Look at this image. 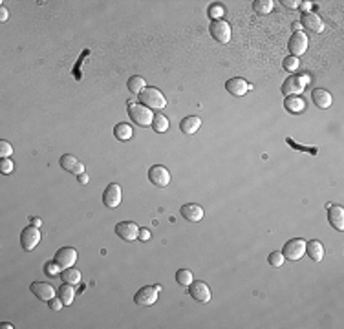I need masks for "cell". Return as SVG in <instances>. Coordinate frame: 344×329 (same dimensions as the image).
Masks as SVG:
<instances>
[{
  "mask_svg": "<svg viewBox=\"0 0 344 329\" xmlns=\"http://www.w3.org/2000/svg\"><path fill=\"white\" fill-rule=\"evenodd\" d=\"M148 179H150L152 185L163 189V187H167L170 183V172L163 165H152L148 168Z\"/></svg>",
  "mask_w": 344,
  "mask_h": 329,
  "instance_id": "cell-7",
  "label": "cell"
},
{
  "mask_svg": "<svg viewBox=\"0 0 344 329\" xmlns=\"http://www.w3.org/2000/svg\"><path fill=\"white\" fill-rule=\"evenodd\" d=\"M0 328H2V329H11V328H13V324H9V322H2V324H0Z\"/></svg>",
  "mask_w": 344,
  "mask_h": 329,
  "instance_id": "cell-45",
  "label": "cell"
},
{
  "mask_svg": "<svg viewBox=\"0 0 344 329\" xmlns=\"http://www.w3.org/2000/svg\"><path fill=\"white\" fill-rule=\"evenodd\" d=\"M31 223L35 225V227H41V225H43V219H41V218H31Z\"/></svg>",
  "mask_w": 344,
  "mask_h": 329,
  "instance_id": "cell-44",
  "label": "cell"
},
{
  "mask_svg": "<svg viewBox=\"0 0 344 329\" xmlns=\"http://www.w3.org/2000/svg\"><path fill=\"white\" fill-rule=\"evenodd\" d=\"M282 4H284L286 7H289V9H297V7L300 6L298 0H282Z\"/></svg>",
  "mask_w": 344,
  "mask_h": 329,
  "instance_id": "cell-39",
  "label": "cell"
},
{
  "mask_svg": "<svg viewBox=\"0 0 344 329\" xmlns=\"http://www.w3.org/2000/svg\"><path fill=\"white\" fill-rule=\"evenodd\" d=\"M302 9V11H306V13H309V9L313 7V2H309V0H304V2H300V6H298Z\"/></svg>",
  "mask_w": 344,
  "mask_h": 329,
  "instance_id": "cell-41",
  "label": "cell"
},
{
  "mask_svg": "<svg viewBox=\"0 0 344 329\" xmlns=\"http://www.w3.org/2000/svg\"><path fill=\"white\" fill-rule=\"evenodd\" d=\"M103 203L106 209H117L121 203V187L117 183H110L103 192Z\"/></svg>",
  "mask_w": 344,
  "mask_h": 329,
  "instance_id": "cell-9",
  "label": "cell"
},
{
  "mask_svg": "<svg viewBox=\"0 0 344 329\" xmlns=\"http://www.w3.org/2000/svg\"><path fill=\"white\" fill-rule=\"evenodd\" d=\"M202 126V119L196 117V115H190V117H185V119L180 123V130H182L185 135H194V133L200 130Z\"/></svg>",
  "mask_w": 344,
  "mask_h": 329,
  "instance_id": "cell-21",
  "label": "cell"
},
{
  "mask_svg": "<svg viewBox=\"0 0 344 329\" xmlns=\"http://www.w3.org/2000/svg\"><path fill=\"white\" fill-rule=\"evenodd\" d=\"M128 117L130 121H134L138 126H148L152 125V119H154V113L150 108L143 106L141 103H128Z\"/></svg>",
  "mask_w": 344,
  "mask_h": 329,
  "instance_id": "cell-2",
  "label": "cell"
},
{
  "mask_svg": "<svg viewBox=\"0 0 344 329\" xmlns=\"http://www.w3.org/2000/svg\"><path fill=\"white\" fill-rule=\"evenodd\" d=\"M57 296L63 300L64 306H70L73 302V296H75V291L71 287V284H63L61 287L57 289Z\"/></svg>",
  "mask_w": 344,
  "mask_h": 329,
  "instance_id": "cell-25",
  "label": "cell"
},
{
  "mask_svg": "<svg viewBox=\"0 0 344 329\" xmlns=\"http://www.w3.org/2000/svg\"><path fill=\"white\" fill-rule=\"evenodd\" d=\"M138 240H141V241H148V240H150V231H147V229H139V236H138Z\"/></svg>",
  "mask_w": 344,
  "mask_h": 329,
  "instance_id": "cell-40",
  "label": "cell"
},
{
  "mask_svg": "<svg viewBox=\"0 0 344 329\" xmlns=\"http://www.w3.org/2000/svg\"><path fill=\"white\" fill-rule=\"evenodd\" d=\"M309 84V75H291V77H288L286 81H284V84H282V93L284 95H298V93H302L304 91V88Z\"/></svg>",
  "mask_w": 344,
  "mask_h": 329,
  "instance_id": "cell-3",
  "label": "cell"
},
{
  "mask_svg": "<svg viewBox=\"0 0 344 329\" xmlns=\"http://www.w3.org/2000/svg\"><path fill=\"white\" fill-rule=\"evenodd\" d=\"M115 234L125 241H132V240H138V236H139V227L132 221H119L115 225Z\"/></svg>",
  "mask_w": 344,
  "mask_h": 329,
  "instance_id": "cell-13",
  "label": "cell"
},
{
  "mask_svg": "<svg viewBox=\"0 0 344 329\" xmlns=\"http://www.w3.org/2000/svg\"><path fill=\"white\" fill-rule=\"evenodd\" d=\"M306 254L313 262H321L324 258V247L319 240H311V241H306Z\"/></svg>",
  "mask_w": 344,
  "mask_h": 329,
  "instance_id": "cell-22",
  "label": "cell"
},
{
  "mask_svg": "<svg viewBox=\"0 0 344 329\" xmlns=\"http://www.w3.org/2000/svg\"><path fill=\"white\" fill-rule=\"evenodd\" d=\"M288 48H289V51H291V55L293 57L304 55V53H306V49H308V35H306L304 31H295L293 35L289 37Z\"/></svg>",
  "mask_w": 344,
  "mask_h": 329,
  "instance_id": "cell-8",
  "label": "cell"
},
{
  "mask_svg": "<svg viewBox=\"0 0 344 329\" xmlns=\"http://www.w3.org/2000/svg\"><path fill=\"white\" fill-rule=\"evenodd\" d=\"M282 254L286 256V258L289 260H300L304 254H306V241L302 238H293L289 240V241H286V245H284V249H282Z\"/></svg>",
  "mask_w": 344,
  "mask_h": 329,
  "instance_id": "cell-6",
  "label": "cell"
},
{
  "mask_svg": "<svg viewBox=\"0 0 344 329\" xmlns=\"http://www.w3.org/2000/svg\"><path fill=\"white\" fill-rule=\"evenodd\" d=\"M48 304H49V309H51V311H61L63 306H64L63 300H61L59 296H53L51 300H48Z\"/></svg>",
  "mask_w": 344,
  "mask_h": 329,
  "instance_id": "cell-38",
  "label": "cell"
},
{
  "mask_svg": "<svg viewBox=\"0 0 344 329\" xmlns=\"http://www.w3.org/2000/svg\"><path fill=\"white\" fill-rule=\"evenodd\" d=\"M13 154V147L7 141H0V157H9Z\"/></svg>",
  "mask_w": 344,
  "mask_h": 329,
  "instance_id": "cell-37",
  "label": "cell"
},
{
  "mask_svg": "<svg viewBox=\"0 0 344 329\" xmlns=\"http://www.w3.org/2000/svg\"><path fill=\"white\" fill-rule=\"evenodd\" d=\"M298 66H300V61H298V57L289 55V57H286V59H284V70L295 71Z\"/></svg>",
  "mask_w": 344,
  "mask_h": 329,
  "instance_id": "cell-34",
  "label": "cell"
},
{
  "mask_svg": "<svg viewBox=\"0 0 344 329\" xmlns=\"http://www.w3.org/2000/svg\"><path fill=\"white\" fill-rule=\"evenodd\" d=\"M300 24L306 29H309V31H315V33H321V31L324 29V22L321 21V19H319V15H315V13H304Z\"/></svg>",
  "mask_w": 344,
  "mask_h": 329,
  "instance_id": "cell-19",
  "label": "cell"
},
{
  "mask_svg": "<svg viewBox=\"0 0 344 329\" xmlns=\"http://www.w3.org/2000/svg\"><path fill=\"white\" fill-rule=\"evenodd\" d=\"M7 21V9L4 6H0V22Z\"/></svg>",
  "mask_w": 344,
  "mask_h": 329,
  "instance_id": "cell-42",
  "label": "cell"
},
{
  "mask_svg": "<svg viewBox=\"0 0 344 329\" xmlns=\"http://www.w3.org/2000/svg\"><path fill=\"white\" fill-rule=\"evenodd\" d=\"M59 165H61L66 172H71V174H77V175L85 174V165L81 161H77L71 154H64L63 157H61Z\"/></svg>",
  "mask_w": 344,
  "mask_h": 329,
  "instance_id": "cell-18",
  "label": "cell"
},
{
  "mask_svg": "<svg viewBox=\"0 0 344 329\" xmlns=\"http://www.w3.org/2000/svg\"><path fill=\"white\" fill-rule=\"evenodd\" d=\"M114 135L117 137L119 141H128L132 139V126L128 125V123H117V125L114 126Z\"/></svg>",
  "mask_w": 344,
  "mask_h": 329,
  "instance_id": "cell-24",
  "label": "cell"
},
{
  "mask_svg": "<svg viewBox=\"0 0 344 329\" xmlns=\"http://www.w3.org/2000/svg\"><path fill=\"white\" fill-rule=\"evenodd\" d=\"M207 13H209V17L212 19V22H216V21H220V19L224 17L225 9L220 6V4H211V6H209V9H207Z\"/></svg>",
  "mask_w": 344,
  "mask_h": 329,
  "instance_id": "cell-32",
  "label": "cell"
},
{
  "mask_svg": "<svg viewBox=\"0 0 344 329\" xmlns=\"http://www.w3.org/2000/svg\"><path fill=\"white\" fill-rule=\"evenodd\" d=\"M160 285H145V287H141L136 296H134V302L139 306V307H148V306H154L156 302H158V293H160Z\"/></svg>",
  "mask_w": 344,
  "mask_h": 329,
  "instance_id": "cell-4",
  "label": "cell"
},
{
  "mask_svg": "<svg viewBox=\"0 0 344 329\" xmlns=\"http://www.w3.org/2000/svg\"><path fill=\"white\" fill-rule=\"evenodd\" d=\"M61 269H63V267L59 265V263H57L55 260H53V262H48V263L44 265V273L48 274V276H57V274H61V273H63Z\"/></svg>",
  "mask_w": 344,
  "mask_h": 329,
  "instance_id": "cell-33",
  "label": "cell"
},
{
  "mask_svg": "<svg viewBox=\"0 0 344 329\" xmlns=\"http://www.w3.org/2000/svg\"><path fill=\"white\" fill-rule=\"evenodd\" d=\"M267 262H269V265H271V267L278 269V267L284 265V262H286V256L282 254V251H275V252H271V254L267 256Z\"/></svg>",
  "mask_w": 344,
  "mask_h": 329,
  "instance_id": "cell-31",
  "label": "cell"
},
{
  "mask_svg": "<svg viewBox=\"0 0 344 329\" xmlns=\"http://www.w3.org/2000/svg\"><path fill=\"white\" fill-rule=\"evenodd\" d=\"M176 282L183 285V287H189L190 284H192V273H190L189 269H178L176 271Z\"/></svg>",
  "mask_w": 344,
  "mask_h": 329,
  "instance_id": "cell-30",
  "label": "cell"
},
{
  "mask_svg": "<svg viewBox=\"0 0 344 329\" xmlns=\"http://www.w3.org/2000/svg\"><path fill=\"white\" fill-rule=\"evenodd\" d=\"M41 231H39V227L35 225H31V227H26L24 231L21 232V245L22 249L26 252L33 251L37 245H39V241H41Z\"/></svg>",
  "mask_w": 344,
  "mask_h": 329,
  "instance_id": "cell-5",
  "label": "cell"
},
{
  "mask_svg": "<svg viewBox=\"0 0 344 329\" xmlns=\"http://www.w3.org/2000/svg\"><path fill=\"white\" fill-rule=\"evenodd\" d=\"M254 13L258 15H267L273 11V0H254L253 2Z\"/></svg>",
  "mask_w": 344,
  "mask_h": 329,
  "instance_id": "cell-27",
  "label": "cell"
},
{
  "mask_svg": "<svg viewBox=\"0 0 344 329\" xmlns=\"http://www.w3.org/2000/svg\"><path fill=\"white\" fill-rule=\"evenodd\" d=\"M61 280H63L64 284L77 285V284H81V273H79L77 269H73V267L63 269V273H61Z\"/></svg>",
  "mask_w": 344,
  "mask_h": 329,
  "instance_id": "cell-26",
  "label": "cell"
},
{
  "mask_svg": "<svg viewBox=\"0 0 344 329\" xmlns=\"http://www.w3.org/2000/svg\"><path fill=\"white\" fill-rule=\"evenodd\" d=\"M0 172L2 174H11L13 172V161L9 157H2L0 159Z\"/></svg>",
  "mask_w": 344,
  "mask_h": 329,
  "instance_id": "cell-35",
  "label": "cell"
},
{
  "mask_svg": "<svg viewBox=\"0 0 344 329\" xmlns=\"http://www.w3.org/2000/svg\"><path fill=\"white\" fill-rule=\"evenodd\" d=\"M139 103L143 106L150 108V110H161V108L167 106V99H165V95L158 88L148 86V88H145L139 93Z\"/></svg>",
  "mask_w": 344,
  "mask_h": 329,
  "instance_id": "cell-1",
  "label": "cell"
},
{
  "mask_svg": "<svg viewBox=\"0 0 344 329\" xmlns=\"http://www.w3.org/2000/svg\"><path fill=\"white\" fill-rule=\"evenodd\" d=\"M180 212H182V216L185 218L187 221H190V223H198V221H202V218H204V209L196 203L183 205L182 209H180Z\"/></svg>",
  "mask_w": 344,
  "mask_h": 329,
  "instance_id": "cell-17",
  "label": "cell"
},
{
  "mask_svg": "<svg viewBox=\"0 0 344 329\" xmlns=\"http://www.w3.org/2000/svg\"><path fill=\"white\" fill-rule=\"evenodd\" d=\"M328 221L333 229L344 231V209L341 205H330L328 207Z\"/></svg>",
  "mask_w": 344,
  "mask_h": 329,
  "instance_id": "cell-15",
  "label": "cell"
},
{
  "mask_svg": "<svg viewBox=\"0 0 344 329\" xmlns=\"http://www.w3.org/2000/svg\"><path fill=\"white\" fill-rule=\"evenodd\" d=\"M293 28H295V31H302V24H300V22H295V24H293Z\"/></svg>",
  "mask_w": 344,
  "mask_h": 329,
  "instance_id": "cell-46",
  "label": "cell"
},
{
  "mask_svg": "<svg viewBox=\"0 0 344 329\" xmlns=\"http://www.w3.org/2000/svg\"><path fill=\"white\" fill-rule=\"evenodd\" d=\"M311 99H313V103H315L319 108H322V110L330 108L331 103H333V97H331V93H330V91L322 90V88H317V90L311 91Z\"/></svg>",
  "mask_w": 344,
  "mask_h": 329,
  "instance_id": "cell-20",
  "label": "cell"
},
{
  "mask_svg": "<svg viewBox=\"0 0 344 329\" xmlns=\"http://www.w3.org/2000/svg\"><path fill=\"white\" fill-rule=\"evenodd\" d=\"M286 143H288L289 147H293V148H297V150H300V152H309V154H313V155H317L319 154V148H309V147H300V145H297L295 141L293 139H286Z\"/></svg>",
  "mask_w": 344,
  "mask_h": 329,
  "instance_id": "cell-36",
  "label": "cell"
},
{
  "mask_svg": "<svg viewBox=\"0 0 344 329\" xmlns=\"http://www.w3.org/2000/svg\"><path fill=\"white\" fill-rule=\"evenodd\" d=\"M152 128H154V132L158 133H163L169 130V119L163 115V113H158L154 115V119H152Z\"/></svg>",
  "mask_w": 344,
  "mask_h": 329,
  "instance_id": "cell-29",
  "label": "cell"
},
{
  "mask_svg": "<svg viewBox=\"0 0 344 329\" xmlns=\"http://www.w3.org/2000/svg\"><path fill=\"white\" fill-rule=\"evenodd\" d=\"M189 294L196 302H200V304H207V302L211 300V289H209V285L202 280L200 282L192 280V284L189 285Z\"/></svg>",
  "mask_w": 344,
  "mask_h": 329,
  "instance_id": "cell-11",
  "label": "cell"
},
{
  "mask_svg": "<svg viewBox=\"0 0 344 329\" xmlns=\"http://www.w3.org/2000/svg\"><path fill=\"white\" fill-rule=\"evenodd\" d=\"M211 35L214 41H218L220 44H227L231 41V26L225 21H216L211 24Z\"/></svg>",
  "mask_w": 344,
  "mask_h": 329,
  "instance_id": "cell-10",
  "label": "cell"
},
{
  "mask_svg": "<svg viewBox=\"0 0 344 329\" xmlns=\"http://www.w3.org/2000/svg\"><path fill=\"white\" fill-rule=\"evenodd\" d=\"M53 260H55L63 269L73 267L75 262H77V251H75L73 247H63V249H59V251L55 252V258Z\"/></svg>",
  "mask_w": 344,
  "mask_h": 329,
  "instance_id": "cell-12",
  "label": "cell"
},
{
  "mask_svg": "<svg viewBox=\"0 0 344 329\" xmlns=\"http://www.w3.org/2000/svg\"><path fill=\"white\" fill-rule=\"evenodd\" d=\"M29 289H31V293L35 294L39 300L48 302V300H51V298L55 296V289L51 287L49 284H46V282H33Z\"/></svg>",
  "mask_w": 344,
  "mask_h": 329,
  "instance_id": "cell-16",
  "label": "cell"
},
{
  "mask_svg": "<svg viewBox=\"0 0 344 329\" xmlns=\"http://www.w3.org/2000/svg\"><path fill=\"white\" fill-rule=\"evenodd\" d=\"M145 88H147L145 86V79L139 77V75H134V77L128 79V90L132 91V93H136V95H139Z\"/></svg>",
  "mask_w": 344,
  "mask_h": 329,
  "instance_id": "cell-28",
  "label": "cell"
},
{
  "mask_svg": "<svg viewBox=\"0 0 344 329\" xmlns=\"http://www.w3.org/2000/svg\"><path fill=\"white\" fill-rule=\"evenodd\" d=\"M79 183H81V185H86V183H88V175H86V174L79 175Z\"/></svg>",
  "mask_w": 344,
  "mask_h": 329,
  "instance_id": "cell-43",
  "label": "cell"
},
{
  "mask_svg": "<svg viewBox=\"0 0 344 329\" xmlns=\"http://www.w3.org/2000/svg\"><path fill=\"white\" fill-rule=\"evenodd\" d=\"M284 106H286L288 112L300 113V112H304V108H306V101H302V99L297 97V95H289V97H286V101H284Z\"/></svg>",
  "mask_w": 344,
  "mask_h": 329,
  "instance_id": "cell-23",
  "label": "cell"
},
{
  "mask_svg": "<svg viewBox=\"0 0 344 329\" xmlns=\"http://www.w3.org/2000/svg\"><path fill=\"white\" fill-rule=\"evenodd\" d=\"M225 90L229 91L231 95L242 97V95H246L247 91L251 90V84L246 83V79H242V77H232L225 83Z\"/></svg>",
  "mask_w": 344,
  "mask_h": 329,
  "instance_id": "cell-14",
  "label": "cell"
}]
</instances>
